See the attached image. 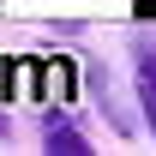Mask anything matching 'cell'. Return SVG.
I'll return each instance as SVG.
<instances>
[{
  "instance_id": "6da1fadb",
  "label": "cell",
  "mask_w": 156,
  "mask_h": 156,
  "mask_svg": "<svg viewBox=\"0 0 156 156\" xmlns=\"http://www.w3.org/2000/svg\"><path fill=\"white\" fill-rule=\"evenodd\" d=\"M42 150H60V156H90V138L78 132L66 114H48V120H42Z\"/></svg>"
},
{
  "instance_id": "7a4b0ae2",
  "label": "cell",
  "mask_w": 156,
  "mask_h": 156,
  "mask_svg": "<svg viewBox=\"0 0 156 156\" xmlns=\"http://www.w3.org/2000/svg\"><path fill=\"white\" fill-rule=\"evenodd\" d=\"M138 108H144V120H150V132H156V54H144L138 48Z\"/></svg>"
}]
</instances>
